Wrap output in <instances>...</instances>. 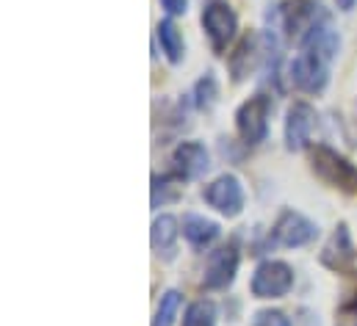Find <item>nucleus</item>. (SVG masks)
Masks as SVG:
<instances>
[{
    "mask_svg": "<svg viewBox=\"0 0 357 326\" xmlns=\"http://www.w3.org/2000/svg\"><path fill=\"white\" fill-rule=\"evenodd\" d=\"M155 36H158V42H161L167 59H169L172 64H178L180 59H183V36H180L178 25H175L172 20H161L158 28H155Z\"/></svg>",
    "mask_w": 357,
    "mask_h": 326,
    "instance_id": "nucleus-17",
    "label": "nucleus"
},
{
    "mask_svg": "<svg viewBox=\"0 0 357 326\" xmlns=\"http://www.w3.org/2000/svg\"><path fill=\"white\" fill-rule=\"evenodd\" d=\"M294 285V271L288 263L282 260H264L258 268H255V277H252V296L258 299H280L291 290Z\"/></svg>",
    "mask_w": 357,
    "mask_h": 326,
    "instance_id": "nucleus-4",
    "label": "nucleus"
},
{
    "mask_svg": "<svg viewBox=\"0 0 357 326\" xmlns=\"http://www.w3.org/2000/svg\"><path fill=\"white\" fill-rule=\"evenodd\" d=\"M236 271H238V249L233 244L222 246V249L211 251L208 265H205L202 285H205L208 290H225V288L233 285Z\"/></svg>",
    "mask_w": 357,
    "mask_h": 326,
    "instance_id": "nucleus-9",
    "label": "nucleus"
},
{
    "mask_svg": "<svg viewBox=\"0 0 357 326\" xmlns=\"http://www.w3.org/2000/svg\"><path fill=\"white\" fill-rule=\"evenodd\" d=\"M268 111L271 100L266 94L250 97L238 111H236V130L247 144H261L268 133Z\"/></svg>",
    "mask_w": 357,
    "mask_h": 326,
    "instance_id": "nucleus-3",
    "label": "nucleus"
},
{
    "mask_svg": "<svg viewBox=\"0 0 357 326\" xmlns=\"http://www.w3.org/2000/svg\"><path fill=\"white\" fill-rule=\"evenodd\" d=\"M316 233H319V230H316V224H313L310 219H305V216L296 213V210H282L280 219L274 222L271 241L280 246L294 249V246L310 244V241L316 238Z\"/></svg>",
    "mask_w": 357,
    "mask_h": 326,
    "instance_id": "nucleus-8",
    "label": "nucleus"
},
{
    "mask_svg": "<svg viewBox=\"0 0 357 326\" xmlns=\"http://www.w3.org/2000/svg\"><path fill=\"white\" fill-rule=\"evenodd\" d=\"M313 127H316V111L307 102H294L285 119V147L291 153L305 150L313 136Z\"/></svg>",
    "mask_w": 357,
    "mask_h": 326,
    "instance_id": "nucleus-10",
    "label": "nucleus"
},
{
    "mask_svg": "<svg viewBox=\"0 0 357 326\" xmlns=\"http://www.w3.org/2000/svg\"><path fill=\"white\" fill-rule=\"evenodd\" d=\"M252 326H291V321L280 310H261V313H255Z\"/></svg>",
    "mask_w": 357,
    "mask_h": 326,
    "instance_id": "nucleus-22",
    "label": "nucleus"
},
{
    "mask_svg": "<svg viewBox=\"0 0 357 326\" xmlns=\"http://www.w3.org/2000/svg\"><path fill=\"white\" fill-rule=\"evenodd\" d=\"M183 326H216V307L211 302H194L185 310Z\"/></svg>",
    "mask_w": 357,
    "mask_h": 326,
    "instance_id": "nucleus-19",
    "label": "nucleus"
},
{
    "mask_svg": "<svg viewBox=\"0 0 357 326\" xmlns=\"http://www.w3.org/2000/svg\"><path fill=\"white\" fill-rule=\"evenodd\" d=\"M327 59L319 56V53H307L302 50L294 64H291V83L299 88V91H307V94H316L327 86Z\"/></svg>",
    "mask_w": 357,
    "mask_h": 326,
    "instance_id": "nucleus-6",
    "label": "nucleus"
},
{
    "mask_svg": "<svg viewBox=\"0 0 357 326\" xmlns=\"http://www.w3.org/2000/svg\"><path fill=\"white\" fill-rule=\"evenodd\" d=\"M180 290H167L158 302V310H155V318H153V326H172L175 318H178V310H180Z\"/></svg>",
    "mask_w": 357,
    "mask_h": 326,
    "instance_id": "nucleus-18",
    "label": "nucleus"
},
{
    "mask_svg": "<svg viewBox=\"0 0 357 326\" xmlns=\"http://www.w3.org/2000/svg\"><path fill=\"white\" fill-rule=\"evenodd\" d=\"M167 188H169V180L167 177H153V208H158L164 202H172L178 196V191H169L167 194Z\"/></svg>",
    "mask_w": 357,
    "mask_h": 326,
    "instance_id": "nucleus-21",
    "label": "nucleus"
},
{
    "mask_svg": "<svg viewBox=\"0 0 357 326\" xmlns=\"http://www.w3.org/2000/svg\"><path fill=\"white\" fill-rule=\"evenodd\" d=\"M335 326H357V304H347V307H341Z\"/></svg>",
    "mask_w": 357,
    "mask_h": 326,
    "instance_id": "nucleus-23",
    "label": "nucleus"
},
{
    "mask_svg": "<svg viewBox=\"0 0 357 326\" xmlns=\"http://www.w3.org/2000/svg\"><path fill=\"white\" fill-rule=\"evenodd\" d=\"M202 28L211 39V47L216 53H222L227 47V42L233 39L236 28H238V20H236V14L227 3H211L202 11Z\"/></svg>",
    "mask_w": 357,
    "mask_h": 326,
    "instance_id": "nucleus-7",
    "label": "nucleus"
},
{
    "mask_svg": "<svg viewBox=\"0 0 357 326\" xmlns=\"http://www.w3.org/2000/svg\"><path fill=\"white\" fill-rule=\"evenodd\" d=\"M277 17H280V28L285 31V36L299 45L330 14L316 0H285L277 6Z\"/></svg>",
    "mask_w": 357,
    "mask_h": 326,
    "instance_id": "nucleus-1",
    "label": "nucleus"
},
{
    "mask_svg": "<svg viewBox=\"0 0 357 326\" xmlns=\"http://www.w3.org/2000/svg\"><path fill=\"white\" fill-rule=\"evenodd\" d=\"M321 263H324L327 268H333V271H347V268L355 263V246L349 241L347 224H341V227L330 235V241L324 244V249H321Z\"/></svg>",
    "mask_w": 357,
    "mask_h": 326,
    "instance_id": "nucleus-12",
    "label": "nucleus"
},
{
    "mask_svg": "<svg viewBox=\"0 0 357 326\" xmlns=\"http://www.w3.org/2000/svg\"><path fill=\"white\" fill-rule=\"evenodd\" d=\"M202 199H205L211 208H216L222 216H227V219H236V216L244 210V188H241L238 177H233V174L216 177V180L202 191Z\"/></svg>",
    "mask_w": 357,
    "mask_h": 326,
    "instance_id": "nucleus-5",
    "label": "nucleus"
},
{
    "mask_svg": "<svg viewBox=\"0 0 357 326\" xmlns=\"http://www.w3.org/2000/svg\"><path fill=\"white\" fill-rule=\"evenodd\" d=\"M310 166L321 183H327L338 191H347V194H357V169L335 150L319 144L310 153Z\"/></svg>",
    "mask_w": 357,
    "mask_h": 326,
    "instance_id": "nucleus-2",
    "label": "nucleus"
},
{
    "mask_svg": "<svg viewBox=\"0 0 357 326\" xmlns=\"http://www.w3.org/2000/svg\"><path fill=\"white\" fill-rule=\"evenodd\" d=\"M183 235H185V241L194 246V249H208V246L219 238V224L211 222V219H205V216L191 213V216L183 219Z\"/></svg>",
    "mask_w": 357,
    "mask_h": 326,
    "instance_id": "nucleus-16",
    "label": "nucleus"
},
{
    "mask_svg": "<svg viewBox=\"0 0 357 326\" xmlns=\"http://www.w3.org/2000/svg\"><path fill=\"white\" fill-rule=\"evenodd\" d=\"M180 235V224L175 216L164 213L153 222V230H150V244H153V251L155 254H164V257H172L175 251V241Z\"/></svg>",
    "mask_w": 357,
    "mask_h": 326,
    "instance_id": "nucleus-15",
    "label": "nucleus"
},
{
    "mask_svg": "<svg viewBox=\"0 0 357 326\" xmlns=\"http://www.w3.org/2000/svg\"><path fill=\"white\" fill-rule=\"evenodd\" d=\"M335 3H338V8H341V11H352L357 0H335Z\"/></svg>",
    "mask_w": 357,
    "mask_h": 326,
    "instance_id": "nucleus-25",
    "label": "nucleus"
},
{
    "mask_svg": "<svg viewBox=\"0 0 357 326\" xmlns=\"http://www.w3.org/2000/svg\"><path fill=\"white\" fill-rule=\"evenodd\" d=\"M194 97H197V108H205L208 111L213 105V100H216V81H213V75H205L202 81L197 83Z\"/></svg>",
    "mask_w": 357,
    "mask_h": 326,
    "instance_id": "nucleus-20",
    "label": "nucleus"
},
{
    "mask_svg": "<svg viewBox=\"0 0 357 326\" xmlns=\"http://www.w3.org/2000/svg\"><path fill=\"white\" fill-rule=\"evenodd\" d=\"M172 163H175V171L183 180H197L211 169L208 150L197 141H180L172 153Z\"/></svg>",
    "mask_w": 357,
    "mask_h": 326,
    "instance_id": "nucleus-11",
    "label": "nucleus"
},
{
    "mask_svg": "<svg viewBox=\"0 0 357 326\" xmlns=\"http://www.w3.org/2000/svg\"><path fill=\"white\" fill-rule=\"evenodd\" d=\"M161 6L167 8V14H169V17H178V14H185L188 0H161Z\"/></svg>",
    "mask_w": 357,
    "mask_h": 326,
    "instance_id": "nucleus-24",
    "label": "nucleus"
},
{
    "mask_svg": "<svg viewBox=\"0 0 357 326\" xmlns=\"http://www.w3.org/2000/svg\"><path fill=\"white\" fill-rule=\"evenodd\" d=\"M338 47H341V39H338V31L333 28V22H330V17L327 20H321L302 42H299V50H307V53H319V56H324L327 61L338 53Z\"/></svg>",
    "mask_w": 357,
    "mask_h": 326,
    "instance_id": "nucleus-13",
    "label": "nucleus"
},
{
    "mask_svg": "<svg viewBox=\"0 0 357 326\" xmlns=\"http://www.w3.org/2000/svg\"><path fill=\"white\" fill-rule=\"evenodd\" d=\"M261 39L252 33V36H244L241 45L236 47V53L230 56V70H233V81H244L255 64H258V56H261Z\"/></svg>",
    "mask_w": 357,
    "mask_h": 326,
    "instance_id": "nucleus-14",
    "label": "nucleus"
}]
</instances>
